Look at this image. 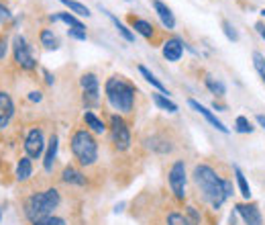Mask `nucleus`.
Listing matches in <instances>:
<instances>
[{
    "label": "nucleus",
    "mask_w": 265,
    "mask_h": 225,
    "mask_svg": "<svg viewBox=\"0 0 265 225\" xmlns=\"http://www.w3.org/2000/svg\"><path fill=\"white\" fill-rule=\"evenodd\" d=\"M13 47H15V59H17V63H19L21 68H25V70H33V68L37 66L35 59H33V55H31V49H29L25 37L17 35Z\"/></svg>",
    "instance_id": "6e6552de"
},
{
    "label": "nucleus",
    "mask_w": 265,
    "mask_h": 225,
    "mask_svg": "<svg viewBox=\"0 0 265 225\" xmlns=\"http://www.w3.org/2000/svg\"><path fill=\"white\" fill-rule=\"evenodd\" d=\"M55 156H57V135H51L49 143H47V152H45V160H43V168L47 172L53 170V162H55Z\"/></svg>",
    "instance_id": "2eb2a0df"
},
{
    "label": "nucleus",
    "mask_w": 265,
    "mask_h": 225,
    "mask_svg": "<svg viewBox=\"0 0 265 225\" xmlns=\"http://www.w3.org/2000/svg\"><path fill=\"white\" fill-rule=\"evenodd\" d=\"M51 21H63L67 27H75V25H80V21L73 17V15H67V13H59V15H53L51 17Z\"/></svg>",
    "instance_id": "c85d7f7f"
},
{
    "label": "nucleus",
    "mask_w": 265,
    "mask_h": 225,
    "mask_svg": "<svg viewBox=\"0 0 265 225\" xmlns=\"http://www.w3.org/2000/svg\"><path fill=\"white\" fill-rule=\"evenodd\" d=\"M257 123H259L263 129H265V115H257Z\"/></svg>",
    "instance_id": "4c0bfd02"
},
{
    "label": "nucleus",
    "mask_w": 265,
    "mask_h": 225,
    "mask_svg": "<svg viewBox=\"0 0 265 225\" xmlns=\"http://www.w3.org/2000/svg\"><path fill=\"white\" fill-rule=\"evenodd\" d=\"M13 113H15V105L11 97L7 92H0V129H5L11 123Z\"/></svg>",
    "instance_id": "ddd939ff"
},
{
    "label": "nucleus",
    "mask_w": 265,
    "mask_h": 225,
    "mask_svg": "<svg viewBox=\"0 0 265 225\" xmlns=\"http://www.w3.org/2000/svg\"><path fill=\"white\" fill-rule=\"evenodd\" d=\"M0 215H3V213H0Z\"/></svg>",
    "instance_id": "37998d69"
},
{
    "label": "nucleus",
    "mask_w": 265,
    "mask_h": 225,
    "mask_svg": "<svg viewBox=\"0 0 265 225\" xmlns=\"http://www.w3.org/2000/svg\"><path fill=\"white\" fill-rule=\"evenodd\" d=\"M257 29H259V33H261V37L265 39V27H263V25H257Z\"/></svg>",
    "instance_id": "ea45409f"
},
{
    "label": "nucleus",
    "mask_w": 265,
    "mask_h": 225,
    "mask_svg": "<svg viewBox=\"0 0 265 225\" xmlns=\"http://www.w3.org/2000/svg\"><path fill=\"white\" fill-rule=\"evenodd\" d=\"M188 105H190L196 113H200V115H202V117H204V119H206V121H208L214 129H218L220 133H229V127H224V123H222L220 119H216V115H214L212 111H208L204 105H200V103H198V101H194V99H190V101H188Z\"/></svg>",
    "instance_id": "9b49d317"
},
{
    "label": "nucleus",
    "mask_w": 265,
    "mask_h": 225,
    "mask_svg": "<svg viewBox=\"0 0 265 225\" xmlns=\"http://www.w3.org/2000/svg\"><path fill=\"white\" fill-rule=\"evenodd\" d=\"M59 3H61L63 7H67L71 13L80 15V17H90V11H88V7L82 5V3H78V0H59Z\"/></svg>",
    "instance_id": "aec40b11"
},
{
    "label": "nucleus",
    "mask_w": 265,
    "mask_h": 225,
    "mask_svg": "<svg viewBox=\"0 0 265 225\" xmlns=\"http://www.w3.org/2000/svg\"><path fill=\"white\" fill-rule=\"evenodd\" d=\"M41 99H43L41 92H31V94H29V101H31V103H39Z\"/></svg>",
    "instance_id": "e433bc0d"
},
{
    "label": "nucleus",
    "mask_w": 265,
    "mask_h": 225,
    "mask_svg": "<svg viewBox=\"0 0 265 225\" xmlns=\"http://www.w3.org/2000/svg\"><path fill=\"white\" fill-rule=\"evenodd\" d=\"M233 172H235V176H237V184H239V188H241V195H243L245 199H249V197H251V188H249V182H247L243 170H241L239 166H233Z\"/></svg>",
    "instance_id": "4be33fe9"
},
{
    "label": "nucleus",
    "mask_w": 265,
    "mask_h": 225,
    "mask_svg": "<svg viewBox=\"0 0 265 225\" xmlns=\"http://www.w3.org/2000/svg\"><path fill=\"white\" fill-rule=\"evenodd\" d=\"M192 176H194V184L200 188L204 201H208L212 205V209H220L222 203L229 199L226 188H224L226 178H220L218 172L208 164H198L194 168Z\"/></svg>",
    "instance_id": "f257e3e1"
},
{
    "label": "nucleus",
    "mask_w": 265,
    "mask_h": 225,
    "mask_svg": "<svg viewBox=\"0 0 265 225\" xmlns=\"http://www.w3.org/2000/svg\"><path fill=\"white\" fill-rule=\"evenodd\" d=\"M35 225H65V221L63 219H59V217H45V219H41V221H37Z\"/></svg>",
    "instance_id": "473e14b6"
},
{
    "label": "nucleus",
    "mask_w": 265,
    "mask_h": 225,
    "mask_svg": "<svg viewBox=\"0 0 265 225\" xmlns=\"http://www.w3.org/2000/svg\"><path fill=\"white\" fill-rule=\"evenodd\" d=\"M127 3H133V0H127Z\"/></svg>",
    "instance_id": "79ce46f5"
},
{
    "label": "nucleus",
    "mask_w": 265,
    "mask_h": 225,
    "mask_svg": "<svg viewBox=\"0 0 265 225\" xmlns=\"http://www.w3.org/2000/svg\"><path fill=\"white\" fill-rule=\"evenodd\" d=\"M84 121H86V125L90 127L94 133H104V131H106V125H104V123H102L94 113H90V111H86V113H84Z\"/></svg>",
    "instance_id": "f3484780"
},
{
    "label": "nucleus",
    "mask_w": 265,
    "mask_h": 225,
    "mask_svg": "<svg viewBox=\"0 0 265 225\" xmlns=\"http://www.w3.org/2000/svg\"><path fill=\"white\" fill-rule=\"evenodd\" d=\"M69 37L71 39H78V41H86V27L80 23V25H75V27H69Z\"/></svg>",
    "instance_id": "c756f323"
},
{
    "label": "nucleus",
    "mask_w": 265,
    "mask_h": 225,
    "mask_svg": "<svg viewBox=\"0 0 265 225\" xmlns=\"http://www.w3.org/2000/svg\"><path fill=\"white\" fill-rule=\"evenodd\" d=\"M153 9H155V13H157V17L161 19V23H163V27H165V29H173V27H175L173 13L169 11V7H167V5H163L161 0H153Z\"/></svg>",
    "instance_id": "4468645a"
},
{
    "label": "nucleus",
    "mask_w": 265,
    "mask_h": 225,
    "mask_svg": "<svg viewBox=\"0 0 265 225\" xmlns=\"http://www.w3.org/2000/svg\"><path fill=\"white\" fill-rule=\"evenodd\" d=\"M222 31H224V35H226L229 41H239V33H237V29L229 21H222Z\"/></svg>",
    "instance_id": "2f4dec72"
},
{
    "label": "nucleus",
    "mask_w": 265,
    "mask_h": 225,
    "mask_svg": "<svg viewBox=\"0 0 265 225\" xmlns=\"http://www.w3.org/2000/svg\"><path fill=\"white\" fill-rule=\"evenodd\" d=\"M188 215H190V217H192V225H194V223H198V221H200V215H198V213H196V209H194V207H188Z\"/></svg>",
    "instance_id": "f704fd0d"
},
{
    "label": "nucleus",
    "mask_w": 265,
    "mask_h": 225,
    "mask_svg": "<svg viewBox=\"0 0 265 225\" xmlns=\"http://www.w3.org/2000/svg\"><path fill=\"white\" fill-rule=\"evenodd\" d=\"M71 152L82 166H92L98 160V143L90 131L80 129L71 135Z\"/></svg>",
    "instance_id": "20e7f679"
},
{
    "label": "nucleus",
    "mask_w": 265,
    "mask_h": 225,
    "mask_svg": "<svg viewBox=\"0 0 265 225\" xmlns=\"http://www.w3.org/2000/svg\"><path fill=\"white\" fill-rule=\"evenodd\" d=\"M106 99L115 111L131 113L135 105V86L121 76H112L106 80Z\"/></svg>",
    "instance_id": "f03ea898"
},
{
    "label": "nucleus",
    "mask_w": 265,
    "mask_h": 225,
    "mask_svg": "<svg viewBox=\"0 0 265 225\" xmlns=\"http://www.w3.org/2000/svg\"><path fill=\"white\" fill-rule=\"evenodd\" d=\"M108 17H110V21L115 23V27L119 29V33H121V35H123L127 41H133V39H135V35H133V33H131V31H129V29H127V27H125V25H123V23H121L117 17H115V15H110V13H108Z\"/></svg>",
    "instance_id": "cd10ccee"
},
{
    "label": "nucleus",
    "mask_w": 265,
    "mask_h": 225,
    "mask_svg": "<svg viewBox=\"0 0 265 225\" xmlns=\"http://www.w3.org/2000/svg\"><path fill=\"white\" fill-rule=\"evenodd\" d=\"M61 178H63V182H67V184H86L84 174L78 172L73 166H67V168L63 170V174H61Z\"/></svg>",
    "instance_id": "dca6fc26"
},
{
    "label": "nucleus",
    "mask_w": 265,
    "mask_h": 225,
    "mask_svg": "<svg viewBox=\"0 0 265 225\" xmlns=\"http://www.w3.org/2000/svg\"><path fill=\"white\" fill-rule=\"evenodd\" d=\"M235 125H237V131H239V133H251V131H253L251 121H249L247 117H243V115L237 117V123H235Z\"/></svg>",
    "instance_id": "7c9ffc66"
},
{
    "label": "nucleus",
    "mask_w": 265,
    "mask_h": 225,
    "mask_svg": "<svg viewBox=\"0 0 265 225\" xmlns=\"http://www.w3.org/2000/svg\"><path fill=\"white\" fill-rule=\"evenodd\" d=\"M261 15H263V17H265V9H263V11H261Z\"/></svg>",
    "instance_id": "a19ab883"
},
{
    "label": "nucleus",
    "mask_w": 265,
    "mask_h": 225,
    "mask_svg": "<svg viewBox=\"0 0 265 225\" xmlns=\"http://www.w3.org/2000/svg\"><path fill=\"white\" fill-rule=\"evenodd\" d=\"M153 101H155V105H157L159 109H163V111H167V113H175V111H178V105H175L173 101H169L167 97H163L161 92H155V94H153Z\"/></svg>",
    "instance_id": "412c9836"
},
{
    "label": "nucleus",
    "mask_w": 265,
    "mask_h": 225,
    "mask_svg": "<svg viewBox=\"0 0 265 225\" xmlns=\"http://www.w3.org/2000/svg\"><path fill=\"white\" fill-rule=\"evenodd\" d=\"M204 82H206V86H208V90H210L212 94H216V97H224V94H226V86H224L220 80H216V78H212V76H206Z\"/></svg>",
    "instance_id": "5701e85b"
},
{
    "label": "nucleus",
    "mask_w": 265,
    "mask_h": 225,
    "mask_svg": "<svg viewBox=\"0 0 265 225\" xmlns=\"http://www.w3.org/2000/svg\"><path fill=\"white\" fill-rule=\"evenodd\" d=\"M43 74H45V80H47V84H53V78H51V74H49L47 70H45Z\"/></svg>",
    "instance_id": "58836bf2"
},
{
    "label": "nucleus",
    "mask_w": 265,
    "mask_h": 225,
    "mask_svg": "<svg viewBox=\"0 0 265 225\" xmlns=\"http://www.w3.org/2000/svg\"><path fill=\"white\" fill-rule=\"evenodd\" d=\"M7 55V39L0 37V59H3Z\"/></svg>",
    "instance_id": "c9c22d12"
},
{
    "label": "nucleus",
    "mask_w": 265,
    "mask_h": 225,
    "mask_svg": "<svg viewBox=\"0 0 265 225\" xmlns=\"http://www.w3.org/2000/svg\"><path fill=\"white\" fill-rule=\"evenodd\" d=\"M57 205H59V190L47 188L43 192L33 195L27 201V217L33 223H37L45 217H51V213H53V209H57Z\"/></svg>",
    "instance_id": "7ed1b4c3"
},
{
    "label": "nucleus",
    "mask_w": 265,
    "mask_h": 225,
    "mask_svg": "<svg viewBox=\"0 0 265 225\" xmlns=\"http://www.w3.org/2000/svg\"><path fill=\"white\" fill-rule=\"evenodd\" d=\"M131 25H133V29L137 31V33H141L143 37H153V25L151 23H147V21H143V19H131Z\"/></svg>",
    "instance_id": "6ab92c4d"
},
{
    "label": "nucleus",
    "mask_w": 265,
    "mask_h": 225,
    "mask_svg": "<svg viewBox=\"0 0 265 225\" xmlns=\"http://www.w3.org/2000/svg\"><path fill=\"white\" fill-rule=\"evenodd\" d=\"M45 149V137H43V131L37 127V129H31L27 139H25V152L29 158H39Z\"/></svg>",
    "instance_id": "1a4fd4ad"
},
{
    "label": "nucleus",
    "mask_w": 265,
    "mask_h": 225,
    "mask_svg": "<svg viewBox=\"0 0 265 225\" xmlns=\"http://www.w3.org/2000/svg\"><path fill=\"white\" fill-rule=\"evenodd\" d=\"M82 92H84V105L86 107H96L98 105V94H100V84L94 74H84L82 80Z\"/></svg>",
    "instance_id": "0eeeda50"
},
{
    "label": "nucleus",
    "mask_w": 265,
    "mask_h": 225,
    "mask_svg": "<svg viewBox=\"0 0 265 225\" xmlns=\"http://www.w3.org/2000/svg\"><path fill=\"white\" fill-rule=\"evenodd\" d=\"M253 66H255V70L259 72L261 80L265 82V57H263L259 51H255V53H253Z\"/></svg>",
    "instance_id": "bb28decb"
},
{
    "label": "nucleus",
    "mask_w": 265,
    "mask_h": 225,
    "mask_svg": "<svg viewBox=\"0 0 265 225\" xmlns=\"http://www.w3.org/2000/svg\"><path fill=\"white\" fill-rule=\"evenodd\" d=\"M167 225H192V221L182 213H169L167 215Z\"/></svg>",
    "instance_id": "a878e982"
},
{
    "label": "nucleus",
    "mask_w": 265,
    "mask_h": 225,
    "mask_svg": "<svg viewBox=\"0 0 265 225\" xmlns=\"http://www.w3.org/2000/svg\"><path fill=\"white\" fill-rule=\"evenodd\" d=\"M110 137H112V143H115L119 149H127V147L131 145L129 127H127L125 119L119 117V115H112V117H110Z\"/></svg>",
    "instance_id": "423d86ee"
},
{
    "label": "nucleus",
    "mask_w": 265,
    "mask_h": 225,
    "mask_svg": "<svg viewBox=\"0 0 265 225\" xmlns=\"http://www.w3.org/2000/svg\"><path fill=\"white\" fill-rule=\"evenodd\" d=\"M139 72L143 74V78H145L149 84H153V86H155V88H157L161 94H169V92H167V88H165V86H163V84H161V82H159V80L153 76V74H151V72H149L145 66H139Z\"/></svg>",
    "instance_id": "b1692460"
},
{
    "label": "nucleus",
    "mask_w": 265,
    "mask_h": 225,
    "mask_svg": "<svg viewBox=\"0 0 265 225\" xmlns=\"http://www.w3.org/2000/svg\"><path fill=\"white\" fill-rule=\"evenodd\" d=\"M41 43L45 45V49H57L59 47V39L53 35V31L43 29L41 31Z\"/></svg>",
    "instance_id": "393cba45"
},
{
    "label": "nucleus",
    "mask_w": 265,
    "mask_h": 225,
    "mask_svg": "<svg viewBox=\"0 0 265 225\" xmlns=\"http://www.w3.org/2000/svg\"><path fill=\"white\" fill-rule=\"evenodd\" d=\"M182 53H184V43L180 39L173 37V39H167L163 43V57L167 61H180Z\"/></svg>",
    "instance_id": "f8f14e48"
},
{
    "label": "nucleus",
    "mask_w": 265,
    "mask_h": 225,
    "mask_svg": "<svg viewBox=\"0 0 265 225\" xmlns=\"http://www.w3.org/2000/svg\"><path fill=\"white\" fill-rule=\"evenodd\" d=\"M9 19H11V11H9L7 7L0 5V23H5V21H9Z\"/></svg>",
    "instance_id": "72a5a7b5"
},
{
    "label": "nucleus",
    "mask_w": 265,
    "mask_h": 225,
    "mask_svg": "<svg viewBox=\"0 0 265 225\" xmlns=\"http://www.w3.org/2000/svg\"><path fill=\"white\" fill-rule=\"evenodd\" d=\"M237 213L245 219L247 225H263V217H261V211L255 203H239L237 207Z\"/></svg>",
    "instance_id": "9d476101"
},
{
    "label": "nucleus",
    "mask_w": 265,
    "mask_h": 225,
    "mask_svg": "<svg viewBox=\"0 0 265 225\" xmlns=\"http://www.w3.org/2000/svg\"><path fill=\"white\" fill-rule=\"evenodd\" d=\"M169 186L175 199L184 201L186 199V164L182 160L173 162L169 168Z\"/></svg>",
    "instance_id": "39448f33"
},
{
    "label": "nucleus",
    "mask_w": 265,
    "mask_h": 225,
    "mask_svg": "<svg viewBox=\"0 0 265 225\" xmlns=\"http://www.w3.org/2000/svg\"><path fill=\"white\" fill-rule=\"evenodd\" d=\"M33 174V166H31V158H21L19 166H17V178L19 180H29Z\"/></svg>",
    "instance_id": "a211bd4d"
}]
</instances>
